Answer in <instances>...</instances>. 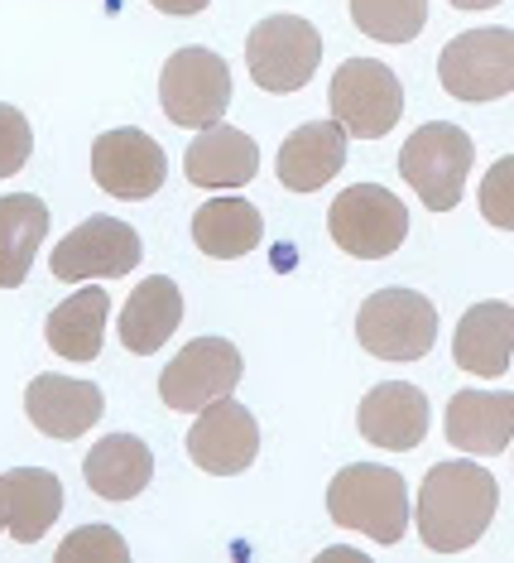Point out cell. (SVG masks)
Returning a JSON list of instances; mask_svg holds the SVG:
<instances>
[{
  "label": "cell",
  "mask_w": 514,
  "mask_h": 563,
  "mask_svg": "<svg viewBox=\"0 0 514 563\" xmlns=\"http://www.w3.org/2000/svg\"><path fill=\"white\" fill-rule=\"evenodd\" d=\"M107 313H111V299L107 289H77L68 299L48 313L44 323V338L48 347L68 362H97L101 356V338H107Z\"/></svg>",
  "instance_id": "603a6c76"
},
{
  "label": "cell",
  "mask_w": 514,
  "mask_h": 563,
  "mask_svg": "<svg viewBox=\"0 0 514 563\" xmlns=\"http://www.w3.org/2000/svg\"><path fill=\"white\" fill-rule=\"evenodd\" d=\"M164 174H169V164H164L159 140L135 131V125L131 131H107L92 145V178L121 202L154 198L164 188Z\"/></svg>",
  "instance_id": "4fadbf2b"
},
{
  "label": "cell",
  "mask_w": 514,
  "mask_h": 563,
  "mask_svg": "<svg viewBox=\"0 0 514 563\" xmlns=\"http://www.w3.org/2000/svg\"><path fill=\"white\" fill-rule=\"evenodd\" d=\"M154 10H164V15H198V10H208L212 0H149Z\"/></svg>",
  "instance_id": "f546056e"
},
{
  "label": "cell",
  "mask_w": 514,
  "mask_h": 563,
  "mask_svg": "<svg viewBox=\"0 0 514 563\" xmlns=\"http://www.w3.org/2000/svg\"><path fill=\"white\" fill-rule=\"evenodd\" d=\"M58 563H125L131 549L121 544V534L111 525H87V530H72L68 540L58 544Z\"/></svg>",
  "instance_id": "4316f807"
},
{
  "label": "cell",
  "mask_w": 514,
  "mask_h": 563,
  "mask_svg": "<svg viewBox=\"0 0 514 563\" xmlns=\"http://www.w3.org/2000/svg\"><path fill=\"white\" fill-rule=\"evenodd\" d=\"M183 174L198 188H246L260 174V145L236 125H202L183 155Z\"/></svg>",
  "instance_id": "9a60e30c"
},
{
  "label": "cell",
  "mask_w": 514,
  "mask_h": 563,
  "mask_svg": "<svg viewBox=\"0 0 514 563\" xmlns=\"http://www.w3.org/2000/svg\"><path fill=\"white\" fill-rule=\"evenodd\" d=\"M356 424L376 448H390V453H409V448L423 443L428 433V400H423L418 386L409 380H384L361 400L356 409Z\"/></svg>",
  "instance_id": "2e32d148"
},
{
  "label": "cell",
  "mask_w": 514,
  "mask_h": 563,
  "mask_svg": "<svg viewBox=\"0 0 514 563\" xmlns=\"http://www.w3.org/2000/svg\"><path fill=\"white\" fill-rule=\"evenodd\" d=\"M327 227H332V241H337L346 255L384 261V255H394L404 246L409 208L380 184H351L346 194L332 198Z\"/></svg>",
  "instance_id": "5b68a950"
},
{
  "label": "cell",
  "mask_w": 514,
  "mask_h": 563,
  "mask_svg": "<svg viewBox=\"0 0 514 563\" xmlns=\"http://www.w3.org/2000/svg\"><path fill=\"white\" fill-rule=\"evenodd\" d=\"M471 159H477V145H471V135L461 131V125L428 121L404 140L400 174L433 212H452L461 202V188H467Z\"/></svg>",
  "instance_id": "3957f363"
},
{
  "label": "cell",
  "mask_w": 514,
  "mask_h": 563,
  "mask_svg": "<svg viewBox=\"0 0 514 563\" xmlns=\"http://www.w3.org/2000/svg\"><path fill=\"white\" fill-rule=\"evenodd\" d=\"M346 164V131L337 121H308L279 145V184L289 194H317L342 174Z\"/></svg>",
  "instance_id": "ac0fdd59"
},
{
  "label": "cell",
  "mask_w": 514,
  "mask_h": 563,
  "mask_svg": "<svg viewBox=\"0 0 514 563\" xmlns=\"http://www.w3.org/2000/svg\"><path fill=\"white\" fill-rule=\"evenodd\" d=\"M404 117V87L380 58H351L332 78V121L351 140H380Z\"/></svg>",
  "instance_id": "8992f818"
},
{
  "label": "cell",
  "mask_w": 514,
  "mask_h": 563,
  "mask_svg": "<svg viewBox=\"0 0 514 563\" xmlns=\"http://www.w3.org/2000/svg\"><path fill=\"white\" fill-rule=\"evenodd\" d=\"M327 510L342 530H361L376 544H400L409 525V486L394 467L356 463L332 477Z\"/></svg>",
  "instance_id": "7a4b0ae2"
},
{
  "label": "cell",
  "mask_w": 514,
  "mask_h": 563,
  "mask_svg": "<svg viewBox=\"0 0 514 563\" xmlns=\"http://www.w3.org/2000/svg\"><path fill=\"white\" fill-rule=\"evenodd\" d=\"M145 255L135 227H125L121 217H92V222L72 227L68 236L54 246V279L82 285V279H115L131 275Z\"/></svg>",
  "instance_id": "30bf717a"
},
{
  "label": "cell",
  "mask_w": 514,
  "mask_h": 563,
  "mask_svg": "<svg viewBox=\"0 0 514 563\" xmlns=\"http://www.w3.org/2000/svg\"><path fill=\"white\" fill-rule=\"evenodd\" d=\"M438 78L457 101H495L514 87V34L467 30L443 48Z\"/></svg>",
  "instance_id": "9c48e42d"
},
{
  "label": "cell",
  "mask_w": 514,
  "mask_h": 563,
  "mask_svg": "<svg viewBox=\"0 0 514 563\" xmlns=\"http://www.w3.org/2000/svg\"><path fill=\"white\" fill-rule=\"evenodd\" d=\"M0 530H5V477H0Z\"/></svg>",
  "instance_id": "1f68e13d"
},
{
  "label": "cell",
  "mask_w": 514,
  "mask_h": 563,
  "mask_svg": "<svg viewBox=\"0 0 514 563\" xmlns=\"http://www.w3.org/2000/svg\"><path fill=\"white\" fill-rule=\"evenodd\" d=\"M457 366L471 371V376H505L510 371V352H514V309L510 303H477V309H467V318L457 323Z\"/></svg>",
  "instance_id": "d6986e66"
},
{
  "label": "cell",
  "mask_w": 514,
  "mask_h": 563,
  "mask_svg": "<svg viewBox=\"0 0 514 563\" xmlns=\"http://www.w3.org/2000/svg\"><path fill=\"white\" fill-rule=\"evenodd\" d=\"M241 380V352L226 338H198L169 362V371L159 376V400L169 409H188L198 415L202 405L222 400L236 390Z\"/></svg>",
  "instance_id": "8fae6325"
},
{
  "label": "cell",
  "mask_w": 514,
  "mask_h": 563,
  "mask_svg": "<svg viewBox=\"0 0 514 563\" xmlns=\"http://www.w3.org/2000/svg\"><path fill=\"white\" fill-rule=\"evenodd\" d=\"M260 453V424L246 405H236L231 395L198 409V424L188 429V457L212 477H236L246 472Z\"/></svg>",
  "instance_id": "7c38bea8"
},
{
  "label": "cell",
  "mask_w": 514,
  "mask_h": 563,
  "mask_svg": "<svg viewBox=\"0 0 514 563\" xmlns=\"http://www.w3.org/2000/svg\"><path fill=\"white\" fill-rule=\"evenodd\" d=\"M24 409H30V424L48 439H82L87 429L101 419L107 409V395H101L92 380H72V376H34L30 390H24Z\"/></svg>",
  "instance_id": "5bb4252c"
},
{
  "label": "cell",
  "mask_w": 514,
  "mask_h": 563,
  "mask_svg": "<svg viewBox=\"0 0 514 563\" xmlns=\"http://www.w3.org/2000/svg\"><path fill=\"white\" fill-rule=\"evenodd\" d=\"M63 510V482L44 467L5 472V530L15 544H38Z\"/></svg>",
  "instance_id": "cb8c5ba5"
},
{
  "label": "cell",
  "mask_w": 514,
  "mask_h": 563,
  "mask_svg": "<svg viewBox=\"0 0 514 563\" xmlns=\"http://www.w3.org/2000/svg\"><path fill=\"white\" fill-rule=\"evenodd\" d=\"M500 486L477 463H438L418 486V540L433 554H461L485 534L495 520Z\"/></svg>",
  "instance_id": "6da1fadb"
},
{
  "label": "cell",
  "mask_w": 514,
  "mask_h": 563,
  "mask_svg": "<svg viewBox=\"0 0 514 563\" xmlns=\"http://www.w3.org/2000/svg\"><path fill=\"white\" fill-rule=\"evenodd\" d=\"M246 58L265 92H299L323 63V34L299 15H269L250 30Z\"/></svg>",
  "instance_id": "ba28073f"
},
{
  "label": "cell",
  "mask_w": 514,
  "mask_h": 563,
  "mask_svg": "<svg viewBox=\"0 0 514 563\" xmlns=\"http://www.w3.org/2000/svg\"><path fill=\"white\" fill-rule=\"evenodd\" d=\"M351 20L380 44H409L428 24V0H351Z\"/></svg>",
  "instance_id": "484cf974"
},
{
  "label": "cell",
  "mask_w": 514,
  "mask_h": 563,
  "mask_svg": "<svg viewBox=\"0 0 514 563\" xmlns=\"http://www.w3.org/2000/svg\"><path fill=\"white\" fill-rule=\"evenodd\" d=\"M260 236H265V217L246 198H208L192 217V241L212 261H236V255L260 246Z\"/></svg>",
  "instance_id": "7402d4cb"
},
{
  "label": "cell",
  "mask_w": 514,
  "mask_h": 563,
  "mask_svg": "<svg viewBox=\"0 0 514 563\" xmlns=\"http://www.w3.org/2000/svg\"><path fill=\"white\" fill-rule=\"evenodd\" d=\"M505 184H510V159H500L491 178H485V217H491L495 227H510L514 222V212L505 208Z\"/></svg>",
  "instance_id": "f1b7e54d"
},
{
  "label": "cell",
  "mask_w": 514,
  "mask_h": 563,
  "mask_svg": "<svg viewBox=\"0 0 514 563\" xmlns=\"http://www.w3.org/2000/svg\"><path fill=\"white\" fill-rule=\"evenodd\" d=\"M457 10H491V5H500V0H452Z\"/></svg>",
  "instance_id": "4dcf8cb0"
},
{
  "label": "cell",
  "mask_w": 514,
  "mask_h": 563,
  "mask_svg": "<svg viewBox=\"0 0 514 563\" xmlns=\"http://www.w3.org/2000/svg\"><path fill=\"white\" fill-rule=\"evenodd\" d=\"M356 338L380 362H418L438 342V309L418 289H376L356 313Z\"/></svg>",
  "instance_id": "277c9868"
},
{
  "label": "cell",
  "mask_w": 514,
  "mask_h": 563,
  "mask_svg": "<svg viewBox=\"0 0 514 563\" xmlns=\"http://www.w3.org/2000/svg\"><path fill=\"white\" fill-rule=\"evenodd\" d=\"M159 107L174 125L202 131L216 125L231 107V68L212 48H178L159 73Z\"/></svg>",
  "instance_id": "52a82bcc"
},
{
  "label": "cell",
  "mask_w": 514,
  "mask_h": 563,
  "mask_svg": "<svg viewBox=\"0 0 514 563\" xmlns=\"http://www.w3.org/2000/svg\"><path fill=\"white\" fill-rule=\"evenodd\" d=\"M447 443L461 453L495 457L510 448L514 433V395L505 390H457L447 400Z\"/></svg>",
  "instance_id": "e0dca14e"
},
{
  "label": "cell",
  "mask_w": 514,
  "mask_h": 563,
  "mask_svg": "<svg viewBox=\"0 0 514 563\" xmlns=\"http://www.w3.org/2000/svg\"><path fill=\"white\" fill-rule=\"evenodd\" d=\"M48 236V202L34 194L0 198V289H20L34 251Z\"/></svg>",
  "instance_id": "d4e9b609"
},
{
  "label": "cell",
  "mask_w": 514,
  "mask_h": 563,
  "mask_svg": "<svg viewBox=\"0 0 514 563\" xmlns=\"http://www.w3.org/2000/svg\"><path fill=\"white\" fill-rule=\"evenodd\" d=\"M178 323H183V294H178V285L169 275H154L145 285H135V294L125 299L121 342H125V352L149 356L174 338Z\"/></svg>",
  "instance_id": "ffe728a7"
},
{
  "label": "cell",
  "mask_w": 514,
  "mask_h": 563,
  "mask_svg": "<svg viewBox=\"0 0 514 563\" xmlns=\"http://www.w3.org/2000/svg\"><path fill=\"white\" fill-rule=\"evenodd\" d=\"M82 477L97 496H107V501H131L154 477V453L135 433H111V439H101L92 453H87Z\"/></svg>",
  "instance_id": "44dd1931"
},
{
  "label": "cell",
  "mask_w": 514,
  "mask_h": 563,
  "mask_svg": "<svg viewBox=\"0 0 514 563\" xmlns=\"http://www.w3.org/2000/svg\"><path fill=\"white\" fill-rule=\"evenodd\" d=\"M30 150H34V131H30V121H24V111L0 101V178L20 174L24 164H30Z\"/></svg>",
  "instance_id": "83f0119b"
}]
</instances>
